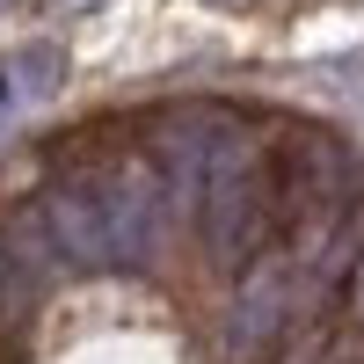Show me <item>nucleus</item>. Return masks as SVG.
I'll return each instance as SVG.
<instances>
[{
	"instance_id": "10",
	"label": "nucleus",
	"mask_w": 364,
	"mask_h": 364,
	"mask_svg": "<svg viewBox=\"0 0 364 364\" xmlns=\"http://www.w3.org/2000/svg\"><path fill=\"white\" fill-rule=\"evenodd\" d=\"M204 8H240V0H204Z\"/></svg>"
},
{
	"instance_id": "1",
	"label": "nucleus",
	"mask_w": 364,
	"mask_h": 364,
	"mask_svg": "<svg viewBox=\"0 0 364 364\" xmlns=\"http://www.w3.org/2000/svg\"><path fill=\"white\" fill-rule=\"evenodd\" d=\"M197 226L219 269H240L262 255L269 226H277V175H269V146L248 124H226L211 146V168L197 182Z\"/></svg>"
},
{
	"instance_id": "5",
	"label": "nucleus",
	"mask_w": 364,
	"mask_h": 364,
	"mask_svg": "<svg viewBox=\"0 0 364 364\" xmlns=\"http://www.w3.org/2000/svg\"><path fill=\"white\" fill-rule=\"evenodd\" d=\"M226 124H233V117H219V109H168L154 124V154H146V168L161 175L168 211H197V182L211 168V146L226 139Z\"/></svg>"
},
{
	"instance_id": "8",
	"label": "nucleus",
	"mask_w": 364,
	"mask_h": 364,
	"mask_svg": "<svg viewBox=\"0 0 364 364\" xmlns=\"http://www.w3.org/2000/svg\"><path fill=\"white\" fill-rule=\"evenodd\" d=\"M22 306H29V277H22V262L0 248V321H15Z\"/></svg>"
},
{
	"instance_id": "7",
	"label": "nucleus",
	"mask_w": 364,
	"mask_h": 364,
	"mask_svg": "<svg viewBox=\"0 0 364 364\" xmlns=\"http://www.w3.org/2000/svg\"><path fill=\"white\" fill-rule=\"evenodd\" d=\"M58 80H66V51L58 44H22L0 58V132L15 124V117H29L44 95H58Z\"/></svg>"
},
{
	"instance_id": "6",
	"label": "nucleus",
	"mask_w": 364,
	"mask_h": 364,
	"mask_svg": "<svg viewBox=\"0 0 364 364\" xmlns=\"http://www.w3.org/2000/svg\"><path fill=\"white\" fill-rule=\"evenodd\" d=\"M37 219H44V233H51V255H58V262H73V269H109V240H102V211H95L87 175H66V182L37 204Z\"/></svg>"
},
{
	"instance_id": "4",
	"label": "nucleus",
	"mask_w": 364,
	"mask_h": 364,
	"mask_svg": "<svg viewBox=\"0 0 364 364\" xmlns=\"http://www.w3.org/2000/svg\"><path fill=\"white\" fill-rule=\"evenodd\" d=\"M299 321V262L291 255H262L248 262L240 277V299H233V321H226V350L240 364H255L284 343V328Z\"/></svg>"
},
{
	"instance_id": "3",
	"label": "nucleus",
	"mask_w": 364,
	"mask_h": 364,
	"mask_svg": "<svg viewBox=\"0 0 364 364\" xmlns=\"http://www.w3.org/2000/svg\"><path fill=\"white\" fill-rule=\"evenodd\" d=\"M87 190H95V211H102V240H109V269H139L154 262L161 233H168V190L161 175L146 168V154H124L87 175Z\"/></svg>"
},
{
	"instance_id": "9",
	"label": "nucleus",
	"mask_w": 364,
	"mask_h": 364,
	"mask_svg": "<svg viewBox=\"0 0 364 364\" xmlns=\"http://www.w3.org/2000/svg\"><path fill=\"white\" fill-rule=\"evenodd\" d=\"M284 364H314V350H291V357H284Z\"/></svg>"
},
{
	"instance_id": "11",
	"label": "nucleus",
	"mask_w": 364,
	"mask_h": 364,
	"mask_svg": "<svg viewBox=\"0 0 364 364\" xmlns=\"http://www.w3.org/2000/svg\"><path fill=\"white\" fill-rule=\"evenodd\" d=\"M357 306H364V277H357Z\"/></svg>"
},
{
	"instance_id": "2",
	"label": "nucleus",
	"mask_w": 364,
	"mask_h": 364,
	"mask_svg": "<svg viewBox=\"0 0 364 364\" xmlns=\"http://www.w3.org/2000/svg\"><path fill=\"white\" fill-rule=\"evenodd\" d=\"M269 175H277V211L284 219H306L328 226L364 197V154L350 139L321 132V124H299L284 139V154H269Z\"/></svg>"
}]
</instances>
